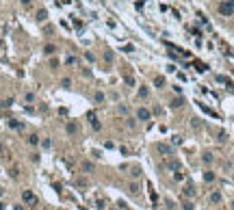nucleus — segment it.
I'll use <instances>...</instances> for the list:
<instances>
[{"label": "nucleus", "instance_id": "nucleus-15", "mask_svg": "<svg viewBox=\"0 0 234 210\" xmlns=\"http://www.w3.org/2000/svg\"><path fill=\"white\" fill-rule=\"evenodd\" d=\"M184 193H186L189 197H193V195H195V189H193V186H186V189H184Z\"/></svg>", "mask_w": 234, "mask_h": 210}, {"label": "nucleus", "instance_id": "nucleus-7", "mask_svg": "<svg viewBox=\"0 0 234 210\" xmlns=\"http://www.w3.org/2000/svg\"><path fill=\"white\" fill-rule=\"evenodd\" d=\"M154 85L158 87V89H160V87H165V78H163V76H156V78H154Z\"/></svg>", "mask_w": 234, "mask_h": 210}, {"label": "nucleus", "instance_id": "nucleus-9", "mask_svg": "<svg viewBox=\"0 0 234 210\" xmlns=\"http://www.w3.org/2000/svg\"><path fill=\"white\" fill-rule=\"evenodd\" d=\"M204 180H206V182H213V180H215V173H213V171H206V173H204Z\"/></svg>", "mask_w": 234, "mask_h": 210}, {"label": "nucleus", "instance_id": "nucleus-4", "mask_svg": "<svg viewBox=\"0 0 234 210\" xmlns=\"http://www.w3.org/2000/svg\"><path fill=\"white\" fill-rule=\"evenodd\" d=\"M219 202H221V193H217V191L210 193V204H219Z\"/></svg>", "mask_w": 234, "mask_h": 210}, {"label": "nucleus", "instance_id": "nucleus-17", "mask_svg": "<svg viewBox=\"0 0 234 210\" xmlns=\"http://www.w3.org/2000/svg\"><path fill=\"white\" fill-rule=\"evenodd\" d=\"M139 95L145 98V95H147V87H141V89H139Z\"/></svg>", "mask_w": 234, "mask_h": 210}, {"label": "nucleus", "instance_id": "nucleus-27", "mask_svg": "<svg viewBox=\"0 0 234 210\" xmlns=\"http://www.w3.org/2000/svg\"><path fill=\"white\" fill-rule=\"evenodd\" d=\"M232 210H234V202H232Z\"/></svg>", "mask_w": 234, "mask_h": 210}, {"label": "nucleus", "instance_id": "nucleus-20", "mask_svg": "<svg viewBox=\"0 0 234 210\" xmlns=\"http://www.w3.org/2000/svg\"><path fill=\"white\" fill-rule=\"evenodd\" d=\"M104 59H106V61H108V63H111V61H113V52H111V50H108L106 54H104Z\"/></svg>", "mask_w": 234, "mask_h": 210}, {"label": "nucleus", "instance_id": "nucleus-2", "mask_svg": "<svg viewBox=\"0 0 234 210\" xmlns=\"http://www.w3.org/2000/svg\"><path fill=\"white\" fill-rule=\"evenodd\" d=\"M22 199H24L26 204H37L35 193H30V191H24V193H22Z\"/></svg>", "mask_w": 234, "mask_h": 210}, {"label": "nucleus", "instance_id": "nucleus-21", "mask_svg": "<svg viewBox=\"0 0 234 210\" xmlns=\"http://www.w3.org/2000/svg\"><path fill=\"white\" fill-rule=\"evenodd\" d=\"M204 160L206 163H213V154H204Z\"/></svg>", "mask_w": 234, "mask_h": 210}, {"label": "nucleus", "instance_id": "nucleus-14", "mask_svg": "<svg viewBox=\"0 0 234 210\" xmlns=\"http://www.w3.org/2000/svg\"><path fill=\"white\" fill-rule=\"evenodd\" d=\"M195 69H197V71H206V69H208V67H206V65H204V63H195Z\"/></svg>", "mask_w": 234, "mask_h": 210}, {"label": "nucleus", "instance_id": "nucleus-19", "mask_svg": "<svg viewBox=\"0 0 234 210\" xmlns=\"http://www.w3.org/2000/svg\"><path fill=\"white\" fill-rule=\"evenodd\" d=\"M102 100H104V93L98 91V93H96V102H102Z\"/></svg>", "mask_w": 234, "mask_h": 210}, {"label": "nucleus", "instance_id": "nucleus-13", "mask_svg": "<svg viewBox=\"0 0 234 210\" xmlns=\"http://www.w3.org/2000/svg\"><path fill=\"white\" fill-rule=\"evenodd\" d=\"M46 15H48V13H46V11L41 9V11H39V13H37V20H39V22H43V20H46Z\"/></svg>", "mask_w": 234, "mask_h": 210}, {"label": "nucleus", "instance_id": "nucleus-6", "mask_svg": "<svg viewBox=\"0 0 234 210\" xmlns=\"http://www.w3.org/2000/svg\"><path fill=\"white\" fill-rule=\"evenodd\" d=\"M43 52H46L48 57H50V54H54V52H57V46H52V43H48V46L43 48Z\"/></svg>", "mask_w": 234, "mask_h": 210}, {"label": "nucleus", "instance_id": "nucleus-25", "mask_svg": "<svg viewBox=\"0 0 234 210\" xmlns=\"http://www.w3.org/2000/svg\"><path fill=\"white\" fill-rule=\"evenodd\" d=\"M0 210H4V204H2V202H0Z\"/></svg>", "mask_w": 234, "mask_h": 210}, {"label": "nucleus", "instance_id": "nucleus-3", "mask_svg": "<svg viewBox=\"0 0 234 210\" xmlns=\"http://www.w3.org/2000/svg\"><path fill=\"white\" fill-rule=\"evenodd\" d=\"M137 117L141 119V121H147V119H150V110H147V108H139V110H137Z\"/></svg>", "mask_w": 234, "mask_h": 210}, {"label": "nucleus", "instance_id": "nucleus-16", "mask_svg": "<svg viewBox=\"0 0 234 210\" xmlns=\"http://www.w3.org/2000/svg\"><path fill=\"white\" fill-rule=\"evenodd\" d=\"M9 126H11V128H15V130H20V128H22L20 121H9Z\"/></svg>", "mask_w": 234, "mask_h": 210}, {"label": "nucleus", "instance_id": "nucleus-24", "mask_svg": "<svg viewBox=\"0 0 234 210\" xmlns=\"http://www.w3.org/2000/svg\"><path fill=\"white\" fill-rule=\"evenodd\" d=\"M22 4H26V7H28V4H30V0H22Z\"/></svg>", "mask_w": 234, "mask_h": 210}, {"label": "nucleus", "instance_id": "nucleus-18", "mask_svg": "<svg viewBox=\"0 0 234 210\" xmlns=\"http://www.w3.org/2000/svg\"><path fill=\"white\" fill-rule=\"evenodd\" d=\"M82 169H85V171H93V165L91 163H85V165H82Z\"/></svg>", "mask_w": 234, "mask_h": 210}, {"label": "nucleus", "instance_id": "nucleus-26", "mask_svg": "<svg viewBox=\"0 0 234 210\" xmlns=\"http://www.w3.org/2000/svg\"><path fill=\"white\" fill-rule=\"evenodd\" d=\"M0 48H2V39H0Z\"/></svg>", "mask_w": 234, "mask_h": 210}, {"label": "nucleus", "instance_id": "nucleus-23", "mask_svg": "<svg viewBox=\"0 0 234 210\" xmlns=\"http://www.w3.org/2000/svg\"><path fill=\"white\" fill-rule=\"evenodd\" d=\"M184 210H193V204H191V202H186V204H184Z\"/></svg>", "mask_w": 234, "mask_h": 210}, {"label": "nucleus", "instance_id": "nucleus-1", "mask_svg": "<svg viewBox=\"0 0 234 210\" xmlns=\"http://www.w3.org/2000/svg\"><path fill=\"white\" fill-rule=\"evenodd\" d=\"M219 13L225 15V18L234 15V0H225V2H221L219 4Z\"/></svg>", "mask_w": 234, "mask_h": 210}, {"label": "nucleus", "instance_id": "nucleus-28", "mask_svg": "<svg viewBox=\"0 0 234 210\" xmlns=\"http://www.w3.org/2000/svg\"><path fill=\"white\" fill-rule=\"evenodd\" d=\"M0 152H2V145H0Z\"/></svg>", "mask_w": 234, "mask_h": 210}, {"label": "nucleus", "instance_id": "nucleus-8", "mask_svg": "<svg viewBox=\"0 0 234 210\" xmlns=\"http://www.w3.org/2000/svg\"><path fill=\"white\" fill-rule=\"evenodd\" d=\"M158 152H163L165 156H169V154H171V147H167V145H163V143H160V145H158Z\"/></svg>", "mask_w": 234, "mask_h": 210}, {"label": "nucleus", "instance_id": "nucleus-11", "mask_svg": "<svg viewBox=\"0 0 234 210\" xmlns=\"http://www.w3.org/2000/svg\"><path fill=\"white\" fill-rule=\"evenodd\" d=\"M76 130H78V126H76V124H67V132H69V134H74Z\"/></svg>", "mask_w": 234, "mask_h": 210}, {"label": "nucleus", "instance_id": "nucleus-10", "mask_svg": "<svg viewBox=\"0 0 234 210\" xmlns=\"http://www.w3.org/2000/svg\"><path fill=\"white\" fill-rule=\"evenodd\" d=\"M182 104H184V100H182V98H176V100L171 102V106H174V108H178V106H182Z\"/></svg>", "mask_w": 234, "mask_h": 210}, {"label": "nucleus", "instance_id": "nucleus-12", "mask_svg": "<svg viewBox=\"0 0 234 210\" xmlns=\"http://www.w3.org/2000/svg\"><path fill=\"white\" fill-rule=\"evenodd\" d=\"M28 143H30V145H37V143H39L37 134H30V136H28Z\"/></svg>", "mask_w": 234, "mask_h": 210}, {"label": "nucleus", "instance_id": "nucleus-5", "mask_svg": "<svg viewBox=\"0 0 234 210\" xmlns=\"http://www.w3.org/2000/svg\"><path fill=\"white\" fill-rule=\"evenodd\" d=\"M167 167H169L171 171H178V169H180V163H178V160H169V163H167Z\"/></svg>", "mask_w": 234, "mask_h": 210}, {"label": "nucleus", "instance_id": "nucleus-22", "mask_svg": "<svg viewBox=\"0 0 234 210\" xmlns=\"http://www.w3.org/2000/svg\"><path fill=\"white\" fill-rule=\"evenodd\" d=\"M65 63H67V65H74V63H76V59H74V57H67V61H65Z\"/></svg>", "mask_w": 234, "mask_h": 210}]
</instances>
